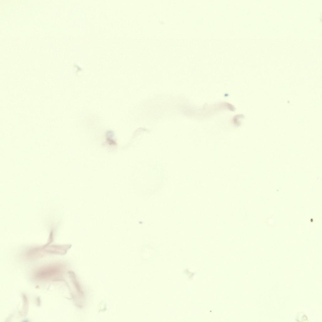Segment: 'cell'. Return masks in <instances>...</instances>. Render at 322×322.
Segmentation results:
<instances>
[{
	"label": "cell",
	"instance_id": "cell-2",
	"mask_svg": "<svg viewBox=\"0 0 322 322\" xmlns=\"http://www.w3.org/2000/svg\"><path fill=\"white\" fill-rule=\"evenodd\" d=\"M69 245H52L47 247L34 248L29 250L26 254V257L29 258H35L43 256L46 253L55 254H65L68 249Z\"/></svg>",
	"mask_w": 322,
	"mask_h": 322
},
{
	"label": "cell",
	"instance_id": "cell-1",
	"mask_svg": "<svg viewBox=\"0 0 322 322\" xmlns=\"http://www.w3.org/2000/svg\"><path fill=\"white\" fill-rule=\"evenodd\" d=\"M63 266L58 264H49L39 268L34 272V278L38 280H47L56 279L63 273Z\"/></svg>",
	"mask_w": 322,
	"mask_h": 322
}]
</instances>
